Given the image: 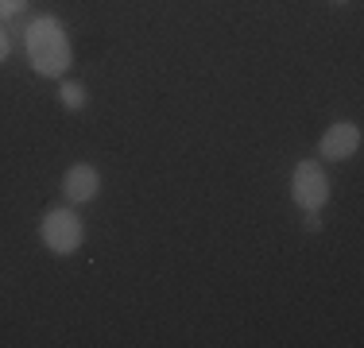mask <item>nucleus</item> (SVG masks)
<instances>
[{"label": "nucleus", "instance_id": "nucleus-1", "mask_svg": "<svg viewBox=\"0 0 364 348\" xmlns=\"http://www.w3.org/2000/svg\"><path fill=\"white\" fill-rule=\"evenodd\" d=\"M28 58L39 77H63L74 66V50H70V39H66V28L58 23V16L43 12L28 23Z\"/></svg>", "mask_w": 364, "mask_h": 348}, {"label": "nucleus", "instance_id": "nucleus-2", "mask_svg": "<svg viewBox=\"0 0 364 348\" xmlns=\"http://www.w3.org/2000/svg\"><path fill=\"white\" fill-rule=\"evenodd\" d=\"M39 236H43V244H47L55 256H70V251L82 248L85 224H82V217H77L70 205H55V209H47V213H43Z\"/></svg>", "mask_w": 364, "mask_h": 348}, {"label": "nucleus", "instance_id": "nucleus-3", "mask_svg": "<svg viewBox=\"0 0 364 348\" xmlns=\"http://www.w3.org/2000/svg\"><path fill=\"white\" fill-rule=\"evenodd\" d=\"M291 197L302 213H318L329 202V178L318 159H299L291 170Z\"/></svg>", "mask_w": 364, "mask_h": 348}, {"label": "nucleus", "instance_id": "nucleus-4", "mask_svg": "<svg viewBox=\"0 0 364 348\" xmlns=\"http://www.w3.org/2000/svg\"><path fill=\"white\" fill-rule=\"evenodd\" d=\"M364 136H360V124H353V120H337V124H329L322 139H318V155H322L326 163H341V159H353V155L360 151Z\"/></svg>", "mask_w": 364, "mask_h": 348}, {"label": "nucleus", "instance_id": "nucleus-5", "mask_svg": "<svg viewBox=\"0 0 364 348\" xmlns=\"http://www.w3.org/2000/svg\"><path fill=\"white\" fill-rule=\"evenodd\" d=\"M63 194H66V202H70V205L93 202V197L101 194V170L93 167V163H74V167H66Z\"/></svg>", "mask_w": 364, "mask_h": 348}, {"label": "nucleus", "instance_id": "nucleus-6", "mask_svg": "<svg viewBox=\"0 0 364 348\" xmlns=\"http://www.w3.org/2000/svg\"><path fill=\"white\" fill-rule=\"evenodd\" d=\"M58 104L66 112H82L85 109V85L82 82H63L58 85Z\"/></svg>", "mask_w": 364, "mask_h": 348}, {"label": "nucleus", "instance_id": "nucleus-7", "mask_svg": "<svg viewBox=\"0 0 364 348\" xmlns=\"http://www.w3.org/2000/svg\"><path fill=\"white\" fill-rule=\"evenodd\" d=\"M28 8V0H0V23H8V20H16V16Z\"/></svg>", "mask_w": 364, "mask_h": 348}, {"label": "nucleus", "instance_id": "nucleus-8", "mask_svg": "<svg viewBox=\"0 0 364 348\" xmlns=\"http://www.w3.org/2000/svg\"><path fill=\"white\" fill-rule=\"evenodd\" d=\"M8 50H12V43H8V31H4V23H0V62L8 58Z\"/></svg>", "mask_w": 364, "mask_h": 348}, {"label": "nucleus", "instance_id": "nucleus-9", "mask_svg": "<svg viewBox=\"0 0 364 348\" xmlns=\"http://www.w3.org/2000/svg\"><path fill=\"white\" fill-rule=\"evenodd\" d=\"M302 224H306V232H318V229H322V221H318L314 213H306V221H302Z\"/></svg>", "mask_w": 364, "mask_h": 348}, {"label": "nucleus", "instance_id": "nucleus-10", "mask_svg": "<svg viewBox=\"0 0 364 348\" xmlns=\"http://www.w3.org/2000/svg\"><path fill=\"white\" fill-rule=\"evenodd\" d=\"M333 4H349V0H333Z\"/></svg>", "mask_w": 364, "mask_h": 348}]
</instances>
